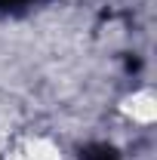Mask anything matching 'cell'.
Listing matches in <instances>:
<instances>
[{"label":"cell","mask_w":157,"mask_h":160,"mask_svg":"<svg viewBox=\"0 0 157 160\" xmlns=\"http://www.w3.org/2000/svg\"><path fill=\"white\" fill-rule=\"evenodd\" d=\"M80 157H83V160H120L117 151H114L111 145H89Z\"/></svg>","instance_id":"1"},{"label":"cell","mask_w":157,"mask_h":160,"mask_svg":"<svg viewBox=\"0 0 157 160\" xmlns=\"http://www.w3.org/2000/svg\"><path fill=\"white\" fill-rule=\"evenodd\" d=\"M25 3H31V0H0V9H19Z\"/></svg>","instance_id":"2"}]
</instances>
